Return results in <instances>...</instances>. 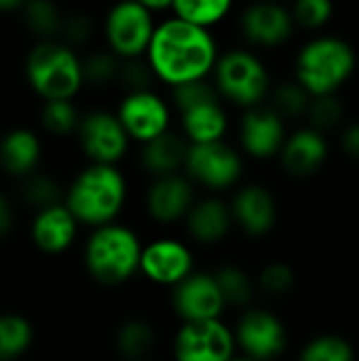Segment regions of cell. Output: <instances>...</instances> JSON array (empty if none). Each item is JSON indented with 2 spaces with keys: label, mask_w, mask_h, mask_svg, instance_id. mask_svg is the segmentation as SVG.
I'll list each match as a JSON object with an SVG mask.
<instances>
[{
  "label": "cell",
  "mask_w": 359,
  "mask_h": 361,
  "mask_svg": "<svg viewBox=\"0 0 359 361\" xmlns=\"http://www.w3.org/2000/svg\"><path fill=\"white\" fill-rule=\"evenodd\" d=\"M63 203L80 226L114 224L127 203V180L116 165L89 163L66 186Z\"/></svg>",
  "instance_id": "obj_2"
},
{
  "label": "cell",
  "mask_w": 359,
  "mask_h": 361,
  "mask_svg": "<svg viewBox=\"0 0 359 361\" xmlns=\"http://www.w3.org/2000/svg\"><path fill=\"white\" fill-rule=\"evenodd\" d=\"M233 222L250 237H264L277 222V199L262 184H245L231 199Z\"/></svg>",
  "instance_id": "obj_18"
},
{
  "label": "cell",
  "mask_w": 359,
  "mask_h": 361,
  "mask_svg": "<svg viewBox=\"0 0 359 361\" xmlns=\"http://www.w3.org/2000/svg\"><path fill=\"white\" fill-rule=\"evenodd\" d=\"M328 152L330 148L326 135L315 131L313 127H303L288 135L279 161L290 176L309 178L322 169L328 159Z\"/></svg>",
  "instance_id": "obj_20"
},
{
  "label": "cell",
  "mask_w": 359,
  "mask_h": 361,
  "mask_svg": "<svg viewBox=\"0 0 359 361\" xmlns=\"http://www.w3.org/2000/svg\"><path fill=\"white\" fill-rule=\"evenodd\" d=\"M212 76L220 97L243 110L262 106L273 91L269 68L254 51L248 49L224 51Z\"/></svg>",
  "instance_id": "obj_6"
},
{
  "label": "cell",
  "mask_w": 359,
  "mask_h": 361,
  "mask_svg": "<svg viewBox=\"0 0 359 361\" xmlns=\"http://www.w3.org/2000/svg\"><path fill=\"white\" fill-rule=\"evenodd\" d=\"M188 146L190 144L186 142V137L182 133H178L174 129L167 131L161 137L142 146V152H140L142 169L148 176H152V180L184 173Z\"/></svg>",
  "instance_id": "obj_24"
},
{
  "label": "cell",
  "mask_w": 359,
  "mask_h": 361,
  "mask_svg": "<svg viewBox=\"0 0 359 361\" xmlns=\"http://www.w3.org/2000/svg\"><path fill=\"white\" fill-rule=\"evenodd\" d=\"M32 345V322L21 313H0V361L21 360Z\"/></svg>",
  "instance_id": "obj_27"
},
{
  "label": "cell",
  "mask_w": 359,
  "mask_h": 361,
  "mask_svg": "<svg viewBox=\"0 0 359 361\" xmlns=\"http://www.w3.org/2000/svg\"><path fill=\"white\" fill-rule=\"evenodd\" d=\"M157 345L154 328L140 317L125 319L114 334V349L116 353L127 361L148 360V353Z\"/></svg>",
  "instance_id": "obj_25"
},
{
  "label": "cell",
  "mask_w": 359,
  "mask_h": 361,
  "mask_svg": "<svg viewBox=\"0 0 359 361\" xmlns=\"http://www.w3.org/2000/svg\"><path fill=\"white\" fill-rule=\"evenodd\" d=\"M231 11L233 4L229 0H174L171 6L174 17L203 30H209L212 25L224 21Z\"/></svg>",
  "instance_id": "obj_30"
},
{
  "label": "cell",
  "mask_w": 359,
  "mask_h": 361,
  "mask_svg": "<svg viewBox=\"0 0 359 361\" xmlns=\"http://www.w3.org/2000/svg\"><path fill=\"white\" fill-rule=\"evenodd\" d=\"M233 361H256V360H250V357H243V355H237Z\"/></svg>",
  "instance_id": "obj_43"
},
{
  "label": "cell",
  "mask_w": 359,
  "mask_h": 361,
  "mask_svg": "<svg viewBox=\"0 0 359 361\" xmlns=\"http://www.w3.org/2000/svg\"><path fill=\"white\" fill-rule=\"evenodd\" d=\"M76 140L83 154L95 165H116L131 144L116 112L108 110H91L83 114Z\"/></svg>",
  "instance_id": "obj_11"
},
{
  "label": "cell",
  "mask_w": 359,
  "mask_h": 361,
  "mask_svg": "<svg viewBox=\"0 0 359 361\" xmlns=\"http://www.w3.org/2000/svg\"><path fill=\"white\" fill-rule=\"evenodd\" d=\"M237 349L243 357L256 361L279 360L288 349V330L284 322L267 309H248L233 328Z\"/></svg>",
  "instance_id": "obj_10"
},
{
  "label": "cell",
  "mask_w": 359,
  "mask_h": 361,
  "mask_svg": "<svg viewBox=\"0 0 359 361\" xmlns=\"http://www.w3.org/2000/svg\"><path fill=\"white\" fill-rule=\"evenodd\" d=\"M83 114L76 108L74 99H57V102H42L40 108V125L47 133L55 137L76 135L80 127Z\"/></svg>",
  "instance_id": "obj_31"
},
{
  "label": "cell",
  "mask_w": 359,
  "mask_h": 361,
  "mask_svg": "<svg viewBox=\"0 0 359 361\" xmlns=\"http://www.w3.org/2000/svg\"><path fill=\"white\" fill-rule=\"evenodd\" d=\"M171 307L182 324L220 319L226 302L214 273L195 271L188 279L171 290Z\"/></svg>",
  "instance_id": "obj_14"
},
{
  "label": "cell",
  "mask_w": 359,
  "mask_h": 361,
  "mask_svg": "<svg viewBox=\"0 0 359 361\" xmlns=\"http://www.w3.org/2000/svg\"><path fill=\"white\" fill-rule=\"evenodd\" d=\"M19 199L36 212L61 205L66 201V186L49 173H32L19 182Z\"/></svg>",
  "instance_id": "obj_29"
},
{
  "label": "cell",
  "mask_w": 359,
  "mask_h": 361,
  "mask_svg": "<svg viewBox=\"0 0 359 361\" xmlns=\"http://www.w3.org/2000/svg\"><path fill=\"white\" fill-rule=\"evenodd\" d=\"M218 59V44L209 30L190 25L174 15L157 23L146 53L154 78L171 89L207 80L214 74Z\"/></svg>",
  "instance_id": "obj_1"
},
{
  "label": "cell",
  "mask_w": 359,
  "mask_h": 361,
  "mask_svg": "<svg viewBox=\"0 0 359 361\" xmlns=\"http://www.w3.org/2000/svg\"><path fill=\"white\" fill-rule=\"evenodd\" d=\"M341 144H343V150L349 159L359 161V121L345 127V131L341 135Z\"/></svg>",
  "instance_id": "obj_41"
},
{
  "label": "cell",
  "mask_w": 359,
  "mask_h": 361,
  "mask_svg": "<svg viewBox=\"0 0 359 361\" xmlns=\"http://www.w3.org/2000/svg\"><path fill=\"white\" fill-rule=\"evenodd\" d=\"M15 222H17L15 205L4 192H0V241L13 235Z\"/></svg>",
  "instance_id": "obj_40"
},
{
  "label": "cell",
  "mask_w": 359,
  "mask_h": 361,
  "mask_svg": "<svg viewBox=\"0 0 359 361\" xmlns=\"http://www.w3.org/2000/svg\"><path fill=\"white\" fill-rule=\"evenodd\" d=\"M239 27L250 44L273 49L286 44L292 38L296 23L290 8L277 2H256L241 11Z\"/></svg>",
  "instance_id": "obj_16"
},
{
  "label": "cell",
  "mask_w": 359,
  "mask_h": 361,
  "mask_svg": "<svg viewBox=\"0 0 359 361\" xmlns=\"http://www.w3.org/2000/svg\"><path fill=\"white\" fill-rule=\"evenodd\" d=\"M152 78H154V74H152L146 57H142V59H127V61L121 63L118 82L127 89V93L148 91Z\"/></svg>",
  "instance_id": "obj_39"
},
{
  "label": "cell",
  "mask_w": 359,
  "mask_h": 361,
  "mask_svg": "<svg viewBox=\"0 0 359 361\" xmlns=\"http://www.w3.org/2000/svg\"><path fill=\"white\" fill-rule=\"evenodd\" d=\"M171 353L176 361H233L237 357L235 332L222 319L182 324Z\"/></svg>",
  "instance_id": "obj_9"
},
{
  "label": "cell",
  "mask_w": 359,
  "mask_h": 361,
  "mask_svg": "<svg viewBox=\"0 0 359 361\" xmlns=\"http://www.w3.org/2000/svg\"><path fill=\"white\" fill-rule=\"evenodd\" d=\"M243 173V159L237 148L226 142L188 146L184 176L209 192L233 188Z\"/></svg>",
  "instance_id": "obj_8"
},
{
  "label": "cell",
  "mask_w": 359,
  "mask_h": 361,
  "mask_svg": "<svg viewBox=\"0 0 359 361\" xmlns=\"http://www.w3.org/2000/svg\"><path fill=\"white\" fill-rule=\"evenodd\" d=\"M116 116L129 140L138 142L140 146L171 131V108L152 89L125 93L116 108Z\"/></svg>",
  "instance_id": "obj_12"
},
{
  "label": "cell",
  "mask_w": 359,
  "mask_h": 361,
  "mask_svg": "<svg viewBox=\"0 0 359 361\" xmlns=\"http://www.w3.org/2000/svg\"><path fill=\"white\" fill-rule=\"evenodd\" d=\"M193 273L195 254L188 243L174 237H163L144 245L140 275H144L150 283L174 290Z\"/></svg>",
  "instance_id": "obj_13"
},
{
  "label": "cell",
  "mask_w": 359,
  "mask_h": 361,
  "mask_svg": "<svg viewBox=\"0 0 359 361\" xmlns=\"http://www.w3.org/2000/svg\"><path fill=\"white\" fill-rule=\"evenodd\" d=\"M256 286L267 296H275V298L286 296L296 286L294 269L290 264H286V262H271L260 271V275L256 279Z\"/></svg>",
  "instance_id": "obj_36"
},
{
  "label": "cell",
  "mask_w": 359,
  "mask_h": 361,
  "mask_svg": "<svg viewBox=\"0 0 359 361\" xmlns=\"http://www.w3.org/2000/svg\"><path fill=\"white\" fill-rule=\"evenodd\" d=\"M19 15L25 30L32 32V36L38 38V42L57 40L61 36L66 13L57 4L49 0H30L23 4Z\"/></svg>",
  "instance_id": "obj_26"
},
{
  "label": "cell",
  "mask_w": 359,
  "mask_h": 361,
  "mask_svg": "<svg viewBox=\"0 0 359 361\" xmlns=\"http://www.w3.org/2000/svg\"><path fill=\"white\" fill-rule=\"evenodd\" d=\"M286 140V121L271 106H258L243 112L239 123V144L248 157L256 161L275 159L281 154Z\"/></svg>",
  "instance_id": "obj_15"
},
{
  "label": "cell",
  "mask_w": 359,
  "mask_h": 361,
  "mask_svg": "<svg viewBox=\"0 0 359 361\" xmlns=\"http://www.w3.org/2000/svg\"><path fill=\"white\" fill-rule=\"evenodd\" d=\"M290 11H292L296 27L320 30L332 19L334 6L330 0H298Z\"/></svg>",
  "instance_id": "obj_37"
},
{
  "label": "cell",
  "mask_w": 359,
  "mask_h": 361,
  "mask_svg": "<svg viewBox=\"0 0 359 361\" xmlns=\"http://www.w3.org/2000/svg\"><path fill=\"white\" fill-rule=\"evenodd\" d=\"M311 95L292 78V80H284L277 87H273L271 91V108L284 118H303L309 112L311 106Z\"/></svg>",
  "instance_id": "obj_33"
},
{
  "label": "cell",
  "mask_w": 359,
  "mask_h": 361,
  "mask_svg": "<svg viewBox=\"0 0 359 361\" xmlns=\"http://www.w3.org/2000/svg\"><path fill=\"white\" fill-rule=\"evenodd\" d=\"M184 224L193 241L201 245H216L222 239H226L231 226L235 224L231 214V203L222 201L216 195L197 199Z\"/></svg>",
  "instance_id": "obj_23"
},
{
  "label": "cell",
  "mask_w": 359,
  "mask_h": 361,
  "mask_svg": "<svg viewBox=\"0 0 359 361\" xmlns=\"http://www.w3.org/2000/svg\"><path fill=\"white\" fill-rule=\"evenodd\" d=\"M157 17L144 6V2L129 0L114 4L104 19V38L108 51L118 59H142L148 53L157 30Z\"/></svg>",
  "instance_id": "obj_7"
},
{
  "label": "cell",
  "mask_w": 359,
  "mask_h": 361,
  "mask_svg": "<svg viewBox=\"0 0 359 361\" xmlns=\"http://www.w3.org/2000/svg\"><path fill=\"white\" fill-rule=\"evenodd\" d=\"M42 161V140L28 127H13L0 137V169L19 182L36 173Z\"/></svg>",
  "instance_id": "obj_22"
},
{
  "label": "cell",
  "mask_w": 359,
  "mask_h": 361,
  "mask_svg": "<svg viewBox=\"0 0 359 361\" xmlns=\"http://www.w3.org/2000/svg\"><path fill=\"white\" fill-rule=\"evenodd\" d=\"M142 250L144 243L140 235L114 222L91 231L83 247V264L95 283L116 288L140 273Z\"/></svg>",
  "instance_id": "obj_3"
},
{
  "label": "cell",
  "mask_w": 359,
  "mask_h": 361,
  "mask_svg": "<svg viewBox=\"0 0 359 361\" xmlns=\"http://www.w3.org/2000/svg\"><path fill=\"white\" fill-rule=\"evenodd\" d=\"M93 30H95V23L93 19L83 13V11H74V13H68L66 19H63V27H61V42H66L68 47L76 49V47H83L91 40L93 36Z\"/></svg>",
  "instance_id": "obj_38"
},
{
  "label": "cell",
  "mask_w": 359,
  "mask_h": 361,
  "mask_svg": "<svg viewBox=\"0 0 359 361\" xmlns=\"http://www.w3.org/2000/svg\"><path fill=\"white\" fill-rule=\"evenodd\" d=\"M358 66L355 49L339 36H315L307 40L294 61V80L311 95H336L353 76Z\"/></svg>",
  "instance_id": "obj_4"
},
{
  "label": "cell",
  "mask_w": 359,
  "mask_h": 361,
  "mask_svg": "<svg viewBox=\"0 0 359 361\" xmlns=\"http://www.w3.org/2000/svg\"><path fill=\"white\" fill-rule=\"evenodd\" d=\"M80 224L66 203L36 212L30 222V239L34 247L47 256H59L68 252L74 245Z\"/></svg>",
  "instance_id": "obj_19"
},
{
  "label": "cell",
  "mask_w": 359,
  "mask_h": 361,
  "mask_svg": "<svg viewBox=\"0 0 359 361\" xmlns=\"http://www.w3.org/2000/svg\"><path fill=\"white\" fill-rule=\"evenodd\" d=\"M23 4L21 0H0V13H21Z\"/></svg>",
  "instance_id": "obj_42"
},
{
  "label": "cell",
  "mask_w": 359,
  "mask_h": 361,
  "mask_svg": "<svg viewBox=\"0 0 359 361\" xmlns=\"http://www.w3.org/2000/svg\"><path fill=\"white\" fill-rule=\"evenodd\" d=\"M180 114V133L190 146L224 142L229 131V114L222 106V97L214 95L195 106H188Z\"/></svg>",
  "instance_id": "obj_21"
},
{
  "label": "cell",
  "mask_w": 359,
  "mask_h": 361,
  "mask_svg": "<svg viewBox=\"0 0 359 361\" xmlns=\"http://www.w3.org/2000/svg\"><path fill=\"white\" fill-rule=\"evenodd\" d=\"M298 361H358V355L341 334H320L303 347Z\"/></svg>",
  "instance_id": "obj_32"
},
{
  "label": "cell",
  "mask_w": 359,
  "mask_h": 361,
  "mask_svg": "<svg viewBox=\"0 0 359 361\" xmlns=\"http://www.w3.org/2000/svg\"><path fill=\"white\" fill-rule=\"evenodd\" d=\"M23 74L42 102L74 99L85 87L83 57L59 40L36 42L25 55Z\"/></svg>",
  "instance_id": "obj_5"
},
{
  "label": "cell",
  "mask_w": 359,
  "mask_h": 361,
  "mask_svg": "<svg viewBox=\"0 0 359 361\" xmlns=\"http://www.w3.org/2000/svg\"><path fill=\"white\" fill-rule=\"evenodd\" d=\"M144 361H150V360H144Z\"/></svg>",
  "instance_id": "obj_44"
},
{
  "label": "cell",
  "mask_w": 359,
  "mask_h": 361,
  "mask_svg": "<svg viewBox=\"0 0 359 361\" xmlns=\"http://www.w3.org/2000/svg\"><path fill=\"white\" fill-rule=\"evenodd\" d=\"M121 63H123V59H118V57H116L112 51H108V49H97V51L89 53L87 57H83V76H85V85H91V87H106V85L118 80Z\"/></svg>",
  "instance_id": "obj_34"
},
{
  "label": "cell",
  "mask_w": 359,
  "mask_h": 361,
  "mask_svg": "<svg viewBox=\"0 0 359 361\" xmlns=\"http://www.w3.org/2000/svg\"><path fill=\"white\" fill-rule=\"evenodd\" d=\"M195 201V184L184 173H176L152 180L144 205L157 224H176L186 220Z\"/></svg>",
  "instance_id": "obj_17"
},
{
  "label": "cell",
  "mask_w": 359,
  "mask_h": 361,
  "mask_svg": "<svg viewBox=\"0 0 359 361\" xmlns=\"http://www.w3.org/2000/svg\"><path fill=\"white\" fill-rule=\"evenodd\" d=\"M345 116V108L343 102L336 95H326V97H313L307 118H309V127H313L320 133H326L330 129H336L343 123Z\"/></svg>",
  "instance_id": "obj_35"
},
{
  "label": "cell",
  "mask_w": 359,
  "mask_h": 361,
  "mask_svg": "<svg viewBox=\"0 0 359 361\" xmlns=\"http://www.w3.org/2000/svg\"><path fill=\"white\" fill-rule=\"evenodd\" d=\"M216 283L222 292V298L226 307H235L241 311L252 309V302L256 298V281L237 264H222L214 271Z\"/></svg>",
  "instance_id": "obj_28"
}]
</instances>
